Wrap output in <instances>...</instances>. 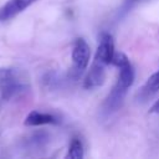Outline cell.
Wrapping results in <instances>:
<instances>
[{"label":"cell","instance_id":"1","mask_svg":"<svg viewBox=\"0 0 159 159\" xmlns=\"http://www.w3.org/2000/svg\"><path fill=\"white\" fill-rule=\"evenodd\" d=\"M27 89L26 82L19 72L11 67L0 68V96L2 99L10 101L19 97Z\"/></svg>","mask_w":159,"mask_h":159},{"label":"cell","instance_id":"2","mask_svg":"<svg viewBox=\"0 0 159 159\" xmlns=\"http://www.w3.org/2000/svg\"><path fill=\"white\" fill-rule=\"evenodd\" d=\"M91 57V50L86 40L77 39L72 48V67L68 72L71 80H77L87 68Z\"/></svg>","mask_w":159,"mask_h":159},{"label":"cell","instance_id":"3","mask_svg":"<svg viewBox=\"0 0 159 159\" xmlns=\"http://www.w3.org/2000/svg\"><path fill=\"white\" fill-rule=\"evenodd\" d=\"M127 91H128L127 87L116 82V84L113 86V88L111 89V92L108 93V96L106 97V99L102 104V114L111 116L114 112H117L120 108V106L123 104Z\"/></svg>","mask_w":159,"mask_h":159},{"label":"cell","instance_id":"4","mask_svg":"<svg viewBox=\"0 0 159 159\" xmlns=\"http://www.w3.org/2000/svg\"><path fill=\"white\" fill-rule=\"evenodd\" d=\"M113 55H114V42H113L112 35L108 32H102L99 36V43L94 55V61L107 66L112 62Z\"/></svg>","mask_w":159,"mask_h":159},{"label":"cell","instance_id":"5","mask_svg":"<svg viewBox=\"0 0 159 159\" xmlns=\"http://www.w3.org/2000/svg\"><path fill=\"white\" fill-rule=\"evenodd\" d=\"M50 143V134L45 130H36L22 140V148L27 152H40Z\"/></svg>","mask_w":159,"mask_h":159},{"label":"cell","instance_id":"6","mask_svg":"<svg viewBox=\"0 0 159 159\" xmlns=\"http://www.w3.org/2000/svg\"><path fill=\"white\" fill-rule=\"evenodd\" d=\"M37 0H9L0 7V21H7L27 9Z\"/></svg>","mask_w":159,"mask_h":159},{"label":"cell","instance_id":"7","mask_svg":"<svg viewBox=\"0 0 159 159\" xmlns=\"http://www.w3.org/2000/svg\"><path fill=\"white\" fill-rule=\"evenodd\" d=\"M104 65L98 63L96 61H93L84 81H83V87L86 89H92V88H97L99 86H102L106 80V70H104Z\"/></svg>","mask_w":159,"mask_h":159},{"label":"cell","instance_id":"8","mask_svg":"<svg viewBox=\"0 0 159 159\" xmlns=\"http://www.w3.org/2000/svg\"><path fill=\"white\" fill-rule=\"evenodd\" d=\"M24 123H25V125L36 127V125H43V124H57L58 119L53 114L42 113L39 111H32L26 116Z\"/></svg>","mask_w":159,"mask_h":159},{"label":"cell","instance_id":"9","mask_svg":"<svg viewBox=\"0 0 159 159\" xmlns=\"http://www.w3.org/2000/svg\"><path fill=\"white\" fill-rule=\"evenodd\" d=\"M158 91H159V71L153 73L148 78V81L145 82V84L142 87V89L139 92V97H140V99L145 101L149 97H152L153 94H155Z\"/></svg>","mask_w":159,"mask_h":159},{"label":"cell","instance_id":"10","mask_svg":"<svg viewBox=\"0 0 159 159\" xmlns=\"http://www.w3.org/2000/svg\"><path fill=\"white\" fill-rule=\"evenodd\" d=\"M66 158H71V159H82L83 158V145L78 138L72 139L68 152L66 154Z\"/></svg>","mask_w":159,"mask_h":159},{"label":"cell","instance_id":"11","mask_svg":"<svg viewBox=\"0 0 159 159\" xmlns=\"http://www.w3.org/2000/svg\"><path fill=\"white\" fill-rule=\"evenodd\" d=\"M60 82H61V78L57 76L56 72H47L43 76V83L47 88H55L60 84Z\"/></svg>","mask_w":159,"mask_h":159},{"label":"cell","instance_id":"12","mask_svg":"<svg viewBox=\"0 0 159 159\" xmlns=\"http://www.w3.org/2000/svg\"><path fill=\"white\" fill-rule=\"evenodd\" d=\"M128 62H129V58L123 52H114L111 63L114 65V66H117V67H120V66H123V65H125Z\"/></svg>","mask_w":159,"mask_h":159},{"label":"cell","instance_id":"13","mask_svg":"<svg viewBox=\"0 0 159 159\" xmlns=\"http://www.w3.org/2000/svg\"><path fill=\"white\" fill-rule=\"evenodd\" d=\"M149 112L150 113H159V99L150 107V109H149Z\"/></svg>","mask_w":159,"mask_h":159}]
</instances>
